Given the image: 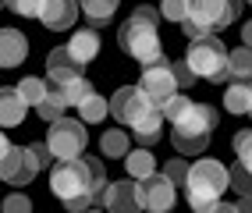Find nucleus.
I'll list each match as a JSON object with an SVG mask.
<instances>
[{
  "label": "nucleus",
  "instance_id": "6",
  "mask_svg": "<svg viewBox=\"0 0 252 213\" xmlns=\"http://www.w3.org/2000/svg\"><path fill=\"white\" fill-rule=\"evenodd\" d=\"M54 160L46 142H32V146H11L7 156H0V182L7 185H29L32 178H36L46 163Z\"/></svg>",
  "mask_w": 252,
  "mask_h": 213
},
{
  "label": "nucleus",
  "instance_id": "30",
  "mask_svg": "<svg viewBox=\"0 0 252 213\" xmlns=\"http://www.w3.org/2000/svg\"><path fill=\"white\" fill-rule=\"evenodd\" d=\"M227 174H231V188L238 192V195H252V174L242 167V163H234Z\"/></svg>",
  "mask_w": 252,
  "mask_h": 213
},
{
  "label": "nucleus",
  "instance_id": "32",
  "mask_svg": "<svg viewBox=\"0 0 252 213\" xmlns=\"http://www.w3.org/2000/svg\"><path fill=\"white\" fill-rule=\"evenodd\" d=\"M163 174L171 178L174 185H185V178H189V163H185L181 156H174V160H167V163H163Z\"/></svg>",
  "mask_w": 252,
  "mask_h": 213
},
{
  "label": "nucleus",
  "instance_id": "27",
  "mask_svg": "<svg viewBox=\"0 0 252 213\" xmlns=\"http://www.w3.org/2000/svg\"><path fill=\"white\" fill-rule=\"evenodd\" d=\"M18 92L25 96V103H29V107H36V103L43 100V96H46V82L29 75V78H22V82H18Z\"/></svg>",
  "mask_w": 252,
  "mask_h": 213
},
{
  "label": "nucleus",
  "instance_id": "25",
  "mask_svg": "<svg viewBox=\"0 0 252 213\" xmlns=\"http://www.w3.org/2000/svg\"><path fill=\"white\" fill-rule=\"evenodd\" d=\"M227 78H252V46H238L227 54Z\"/></svg>",
  "mask_w": 252,
  "mask_h": 213
},
{
  "label": "nucleus",
  "instance_id": "21",
  "mask_svg": "<svg viewBox=\"0 0 252 213\" xmlns=\"http://www.w3.org/2000/svg\"><path fill=\"white\" fill-rule=\"evenodd\" d=\"M125 167H128V178H135V182H142V178H149L157 171V156L149 150H128L125 153Z\"/></svg>",
  "mask_w": 252,
  "mask_h": 213
},
{
  "label": "nucleus",
  "instance_id": "14",
  "mask_svg": "<svg viewBox=\"0 0 252 213\" xmlns=\"http://www.w3.org/2000/svg\"><path fill=\"white\" fill-rule=\"evenodd\" d=\"M29 114L25 96L18 92V86H4L0 89V128H18Z\"/></svg>",
  "mask_w": 252,
  "mask_h": 213
},
{
  "label": "nucleus",
  "instance_id": "2",
  "mask_svg": "<svg viewBox=\"0 0 252 213\" xmlns=\"http://www.w3.org/2000/svg\"><path fill=\"white\" fill-rule=\"evenodd\" d=\"M231 188V174L220 160L203 156L189 163V178H185V195H189L192 210H220V213H234V203H220V195Z\"/></svg>",
  "mask_w": 252,
  "mask_h": 213
},
{
  "label": "nucleus",
  "instance_id": "16",
  "mask_svg": "<svg viewBox=\"0 0 252 213\" xmlns=\"http://www.w3.org/2000/svg\"><path fill=\"white\" fill-rule=\"evenodd\" d=\"M82 68H86V64L75 61L68 46H57V50H50V54H46V75H50V82H68V78H78V75H82Z\"/></svg>",
  "mask_w": 252,
  "mask_h": 213
},
{
  "label": "nucleus",
  "instance_id": "7",
  "mask_svg": "<svg viewBox=\"0 0 252 213\" xmlns=\"http://www.w3.org/2000/svg\"><path fill=\"white\" fill-rule=\"evenodd\" d=\"M227 46L217 39V32H206L199 39H189V50H185V61L195 71V78L206 82H227Z\"/></svg>",
  "mask_w": 252,
  "mask_h": 213
},
{
  "label": "nucleus",
  "instance_id": "22",
  "mask_svg": "<svg viewBox=\"0 0 252 213\" xmlns=\"http://www.w3.org/2000/svg\"><path fill=\"white\" fill-rule=\"evenodd\" d=\"M110 114V100H103L96 89L89 92V96H82V103H78V118L86 121V124H99Z\"/></svg>",
  "mask_w": 252,
  "mask_h": 213
},
{
  "label": "nucleus",
  "instance_id": "37",
  "mask_svg": "<svg viewBox=\"0 0 252 213\" xmlns=\"http://www.w3.org/2000/svg\"><path fill=\"white\" fill-rule=\"evenodd\" d=\"M234 206H238V210H249V213H252V195H238V203H234Z\"/></svg>",
  "mask_w": 252,
  "mask_h": 213
},
{
  "label": "nucleus",
  "instance_id": "18",
  "mask_svg": "<svg viewBox=\"0 0 252 213\" xmlns=\"http://www.w3.org/2000/svg\"><path fill=\"white\" fill-rule=\"evenodd\" d=\"M50 92H54L64 107H78L82 96L93 92V86H89L86 75H78V78H68V82H50Z\"/></svg>",
  "mask_w": 252,
  "mask_h": 213
},
{
  "label": "nucleus",
  "instance_id": "8",
  "mask_svg": "<svg viewBox=\"0 0 252 213\" xmlns=\"http://www.w3.org/2000/svg\"><path fill=\"white\" fill-rule=\"evenodd\" d=\"M46 146L50 153H54L57 160H71V156H82L89 146V132H86V121H75V118H61L50 121V132H46Z\"/></svg>",
  "mask_w": 252,
  "mask_h": 213
},
{
  "label": "nucleus",
  "instance_id": "29",
  "mask_svg": "<svg viewBox=\"0 0 252 213\" xmlns=\"http://www.w3.org/2000/svg\"><path fill=\"white\" fill-rule=\"evenodd\" d=\"M185 14H189V0H163L160 4V18H167V22H185Z\"/></svg>",
  "mask_w": 252,
  "mask_h": 213
},
{
  "label": "nucleus",
  "instance_id": "13",
  "mask_svg": "<svg viewBox=\"0 0 252 213\" xmlns=\"http://www.w3.org/2000/svg\"><path fill=\"white\" fill-rule=\"evenodd\" d=\"M99 206H107V210H114V213H131V210H139V206H142V203H139V182H128V178H125V182L107 185Z\"/></svg>",
  "mask_w": 252,
  "mask_h": 213
},
{
  "label": "nucleus",
  "instance_id": "4",
  "mask_svg": "<svg viewBox=\"0 0 252 213\" xmlns=\"http://www.w3.org/2000/svg\"><path fill=\"white\" fill-rule=\"evenodd\" d=\"M171 142L181 156H199L206 153V146L213 139V128H217V114L210 103H189L178 118L171 121Z\"/></svg>",
  "mask_w": 252,
  "mask_h": 213
},
{
  "label": "nucleus",
  "instance_id": "3",
  "mask_svg": "<svg viewBox=\"0 0 252 213\" xmlns=\"http://www.w3.org/2000/svg\"><path fill=\"white\" fill-rule=\"evenodd\" d=\"M157 22H160V11L149 7V4H139L135 11L128 14V22L117 32V43L128 57H135L139 64H153L163 57V43H160V32H157Z\"/></svg>",
  "mask_w": 252,
  "mask_h": 213
},
{
  "label": "nucleus",
  "instance_id": "28",
  "mask_svg": "<svg viewBox=\"0 0 252 213\" xmlns=\"http://www.w3.org/2000/svg\"><path fill=\"white\" fill-rule=\"evenodd\" d=\"M36 110H39V118H43V121L50 124V121H57V118H61V114L68 110V107H64V103L57 100V96L50 92V86H46V96H43V100L36 103Z\"/></svg>",
  "mask_w": 252,
  "mask_h": 213
},
{
  "label": "nucleus",
  "instance_id": "39",
  "mask_svg": "<svg viewBox=\"0 0 252 213\" xmlns=\"http://www.w3.org/2000/svg\"><path fill=\"white\" fill-rule=\"evenodd\" d=\"M245 4H252V0H245Z\"/></svg>",
  "mask_w": 252,
  "mask_h": 213
},
{
  "label": "nucleus",
  "instance_id": "1",
  "mask_svg": "<svg viewBox=\"0 0 252 213\" xmlns=\"http://www.w3.org/2000/svg\"><path fill=\"white\" fill-rule=\"evenodd\" d=\"M50 188L68 210H86L103 199L107 192V171L96 156H71L57 160V167L50 171Z\"/></svg>",
  "mask_w": 252,
  "mask_h": 213
},
{
  "label": "nucleus",
  "instance_id": "17",
  "mask_svg": "<svg viewBox=\"0 0 252 213\" xmlns=\"http://www.w3.org/2000/svg\"><path fill=\"white\" fill-rule=\"evenodd\" d=\"M163 121H167V118H163V110H160V107H149L142 118L128 128V132L135 135L142 146H153V142H160V135H163Z\"/></svg>",
  "mask_w": 252,
  "mask_h": 213
},
{
  "label": "nucleus",
  "instance_id": "11",
  "mask_svg": "<svg viewBox=\"0 0 252 213\" xmlns=\"http://www.w3.org/2000/svg\"><path fill=\"white\" fill-rule=\"evenodd\" d=\"M174 182H171V178H167L163 171L157 174H149V178H142V182H139V203L146 206V210H171L174 206Z\"/></svg>",
  "mask_w": 252,
  "mask_h": 213
},
{
  "label": "nucleus",
  "instance_id": "34",
  "mask_svg": "<svg viewBox=\"0 0 252 213\" xmlns=\"http://www.w3.org/2000/svg\"><path fill=\"white\" fill-rule=\"evenodd\" d=\"M25 213V210H32V203H29V195H18V192H11L7 199H4V213Z\"/></svg>",
  "mask_w": 252,
  "mask_h": 213
},
{
  "label": "nucleus",
  "instance_id": "15",
  "mask_svg": "<svg viewBox=\"0 0 252 213\" xmlns=\"http://www.w3.org/2000/svg\"><path fill=\"white\" fill-rule=\"evenodd\" d=\"M29 57V39L18 29H0V68H18Z\"/></svg>",
  "mask_w": 252,
  "mask_h": 213
},
{
  "label": "nucleus",
  "instance_id": "9",
  "mask_svg": "<svg viewBox=\"0 0 252 213\" xmlns=\"http://www.w3.org/2000/svg\"><path fill=\"white\" fill-rule=\"evenodd\" d=\"M142 78H139V89L149 96V103L153 107H167V100H171L174 92H181L178 89V82H174V71H171V61H153V64H142Z\"/></svg>",
  "mask_w": 252,
  "mask_h": 213
},
{
  "label": "nucleus",
  "instance_id": "10",
  "mask_svg": "<svg viewBox=\"0 0 252 213\" xmlns=\"http://www.w3.org/2000/svg\"><path fill=\"white\" fill-rule=\"evenodd\" d=\"M149 107H153V103H149V96L139 86H121L110 96V114H114V121L125 124V128H131Z\"/></svg>",
  "mask_w": 252,
  "mask_h": 213
},
{
  "label": "nucleus",
  "instance_id": "31",
  "mask_svg": "<svg viewBox=\"0 0 252 213\" xmlns=\"http://www.w3.org/2000/svg\"><path fill=\"white\" fill-rule=\"evenodd\" d=\"M171 71H174V82H178V89H192L195 86V71L189 68V61H171Z\"/></svg>",
  "mask_w": 252,
  "mask_h": 213
},
{
  "label": "nucleus",
  "instance_id": "19",
  "mask_svg": "<svg viewBox=\"0 0 252 213\" xmlns=\"http://www.w3.org/2000/svg\"><path fill=\"white\" fill-rule=\"evenodd\" d=\"M68 50H71V57H75V61H82V64H93V61L99 57V36H96L93 29L71 32V43H68Z\"/></svg>",
  "mask_w": 252,
  "mask_h": 213
},
{
  "label": "nucleus",
  "instance_id": "5",
  "mask_svg": "<svg viewBox=\"0 0 252 213\" xmlns=\"http://www.w3.org/2000/svg\"><path fill=\"white\" fill-rule=\"evenodd\" d=\"M242 14V0H189V14H185V39H199L206 32H220L234 25Z\"/></svg>",
  "mask_w": 252,
  "mask_h": 213
},
{
  "label": "nucleus",
  "instance_id": "36",
  "mask_svg": "<svg viewBox=\"0 0 252 213\" xmlns=\"http://www.w3.org/2000/svg\"><path fill=\"white\" fill-rule=\"evenodd\" d=\"M242 39H245V46H252V18L242 25Z\"/></svg>",
  "mask_w": 252,
  "mask_h": 213
},
{
  "label": "nucleus",
  "instance_id": "40",
  "mask_svg": "<svg viewBox=\"0 0 252 213\" xmlns=\"http://www.w3.org/2000/svg\"><path fill=\"white\" fill-rule=\"evenodd\" d=\"M249 114H252V107H249Z\"/></svg>",
  "mask_w": 252,
  "mask_h": 213
},
{
  "label": "nucleus",
  "instance_id": "26",
  "mask_svg": "<svg viewBox=\"0 0 252 213\" xmlns=\"http://www.w3.org/2000/svg\"><path fill=\"white\" fill-rule=\"evenodd\" d=\"M231 146H234V153H238V163L252 174V128H245V132H238L231 139Z\"/></svg>",
  "mask_w": 252,
  "mask_h": 213
},
{
  "label": "nucleus",
  "instance_id": "12",
  "mask_svg": "<svg viewBox=\"0 0 252 213\" xmlns=\"http://www.w3.org/2000/svg\"><path fill=\"white\" fill-rule=\"evenodd\" d=\"M78 0H43L39 7V22L50 29V32H68L78 18Z\"/></svg>",
  "mask_w": 252,
  "mask_h": 213
},
{
  "label": "nucleus",
  "instance_id": "23",
  "mask_svg": "<svg viewBox=\"0 0 252 213\" xmlns=\"http://www.w3.org/2000/svg\"><path fill=\"white\" fill-rule=\"evenodd\" d=\"M117 4H121V0H78L82 14H86L93 25H107L117 14Z\"/></svg>",
  "mask_w": 252,
  "mask_h": 213
},
{
  "label": "nucleus",
  "instance_id": "38",
  "mask_svg": "<svg viewBox=\"0 0 252 213\" xmlns=\"http://www.w3.org/2000/svg\"><path fill=\"white\" fill-rule=\"evenodd\" d=\"M0 7H7V0H0Z\"/></svg>",
  "mask_w": 252,
  "mask_h": 213
},
{
  "label": "nucleus",
  "instance_id": "35",
  "mask_svg": "<svg viewBox=\"0 0 252 213\" xmlns=\"http://www.w3.org/2000/svg\"><path fill=\"white\" fill-rule=\"evenodd\" d=\"M7 150H11V139H7L4 128H0V156H7Z\"/></svg>",
  "mask_w": 252,
  "mask_h": 213
},
{
  "label": "nucleus",
  "instance_id": "24",
  "mask_svg": "<svg viewBox=\"0 0 252 213\" xmlns=\"http://www.w3.org/2000/svg\"><path fill=\"white\" fill-rule=\"evenodd\" d=\"M99 150H103V156L125 160V153H128V132H125V128H107V132L99 135Z\"/></svg>",
  "mask_w": 252,
  "mask_h": 213
},
{
  "label": "nucleus",
  "instance_id": "20",
  "mask_svg": "<svg viewBox=\"0 0 252 213\" xmlns=\"http://www.w3.org/2000/svg\"><path fill=\"white\" fill-rule=\"evenodd\" d=\"M224 107L231 114H249V107H252V78H231V86L224 92Z\"/></svg>",
  "mask_w": 252,
  "mask_h": 213
},
{
  "label": "nucleus",
  "instance_id": "33",
  "mask_svg": "<svg viewBox=\"0 0 252 213\" xmlns=\"http://www.w3.org/2000/svg\"><path fill=\"white\" fill-rule=\"evenodd\" d=\"M7 7H11L14 14H22V18H39L43 0H7Z\"/></svg>",
  "mask_w": 252,
  "mask_h": 213
}]
</instances>
